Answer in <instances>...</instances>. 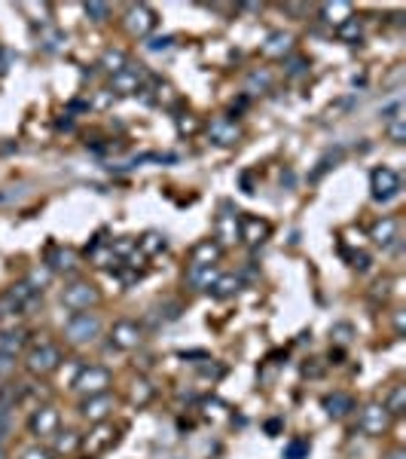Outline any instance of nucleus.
I'll use <instances>...</instances> for the list:
<instances>
[{
	"instance_id": "obj_12",
	"label": "nucleus",
	"mask_w": 406,
	"mask_h": 459,
	"mask_svg": "<svg viewBox=\"0 0 406 459\" xmlns=\"http://www.w3.org/2000/svg\"><path fill=\"white\" fill-rule=\"evenodd\" d=\"M214 230H217V239L220 245H232L239 242V211H232L229 205H223V211L217 214V224H214Z\"/></svg>"
},
{
	"instance_id": "obj_11",
	"label": "nucleus",
	"mask_w": 406,
	"mask_h": 459,
	"mask_svg": "<svg viewBox=\"0 0 406 459\" xmlns=\"http://www.w3.org/2000/svg\"><path fill=\"white\" fill-rule=\"evenodd\" d=\"M272 233V224L263 218H254V214H242L239 218V239L248 242L251 248H257V245H263L266 239H269Z\"/></svg>"
},
{
	"instance_id": "obj_47",
	"label": "nucleus",
	"mask_w": 406,
	"mask_h": 459,
	"mask_svg": "<svg viewBox=\"0 0 406 459\" xmlns=\"http://www.w3.org/2000/svg\"><path fill=\"white\" fill-rule=\"evenodd\" d=\"M6 67H10V58H6V52L0 49V74H6Z\"/></svg>"
},
{
	"instance_id": "obj_43",
	"label": "nucleus",
	"mask_w": 406,
	"mask_h": 459,
	"mask_svg": "<svg viewBox=\"0 0 406 459\" xmlns=\"http://www.w3.org/2000/svg\"><path fill=\"white\" fill-rule=\"evenodd\" d=\"M22 459H52V450H46V447H28L25 453H22Z\"/></svg>"
},
{
	"instance_id": "obj_31",
	"label": "nucleus",
	"mask_w": 406,
	"mask_h": 459,
	"mask_svg": "<svg viewBox=\"0 0 406 459\" xmlns=\"http://www.w3.org/2000/svg\"><path fill=\"white\" fill-rule=\"evenodd\" d=\"M269 86H272V74L269 71H254V74H248V80H244V89H248L251 95L266 92Z\"/></svg>"
},
{
	"instance_id": "obj_9",
	"label": "nucleus",
	"mask_w": 406,
	"mask_h": 459,
	"mask_svg": "<svg viewBox=\"0 0 406 459\" xmlns=\"http://www.w3.org/2000/svg\"><path fill=\"white\" fill-rule=\"evenodd\" d=\"M388 426H391V413L382 408V404H366L361 410V419H357V428H361L364 435H370V438L385 435Z\"/></svg>"
},
{
	"instance_id": "obj_15",
	"label": "nucleus",
	"mask_w": 406,
	"mask_h": 459,
	"mask_svg": "<svg viewBox=\"0 0 406 459\" xmlns=\"http://www.w3.org/2000/svg\"><path fill=\"white\" fill-rule=\"evenodd\" d=\"M220 257H223V245L217 239H202V242H196L193 255H189V264L193 266H214Z\"/></svg>"
},
{
	"instance_id": "obj_5",
	"label": "nucleus",
	"mask_w": 406,
	"mask_h": 459,
	"mask_svg": "<svg viewBox=\"0 0 406 459\" xmlns=\"http://www.w3.org/2000/svg\"><path fill=\"white\" fill-rule=\"evenodd\" d=\"M159 25V15L147 3H132L126 13V31L132 37H150Z\"/></svg>"
},
{
	"instance_id": "obj_30",
	"label": "nucleus",
	"mask_w": 406,
	"mask_h": 459,
	"mask_svg": "<svg viewBox=\"0 0 406 459\" xmlns=\"http://www.w3.org/2000/svg\"><path fill=\"white\" fill-rule=\"evenodd\" d=\"M126 65H128V56L122 49H107L101 56V67L104 71H110V74H119Z\"/></svg>"
},
{
	"instance_id": "obj_37",
	"label": "nucleus",
	"mask_w": 406,
	"mask_h": 459,
	"mask_svg": "<svg viewBox=\"0 0 406 459\" xmlns=\"http://www.w3.org/2000/svg\"><path fill=\"white\" fill-rule=\"evenodd\" d=\"M86 15H89L92 22H98V25H101V22L110 19V6H107V3H86Z\"/></svg>"
},
{
	"instance_id": "obj_48",
	"label": "nucleus",
	"mask_w": 406,
	"mask_h": 459,
	"mask_svg": "<svg viewBox=\"0 0 406 459\" xmlns=\"http://www.w3.org/2000/svg\"><path fill=\"white\" fill-rule=\"evenodd\" d=\"M385 459H406V453H403V450H391Z\"/></svg>"
},
{
	"instance_id": "obj_24",
	"label": "nucleus",
	"mask_w": 406,
	"mask_h": 459,
	"mask_svg": "<svg viewBox=\"0 0 406 459\" xmlns=\"http://www.w3.org/2000/svg\"><path fill=\"white\" fill-rule=\"evenodd\" d=\"M239 288H242L239 275H217V282L211 285V294L217 297V300H226V297L239 294Z\"/></svg>"
},
{
	"instance_id": "obj_21",
	"label": "nucleus",
	"mask_w": 406,
	"mask_h": 459,
	"mask_svg": "<svg viewBox=\"0 0 406 459\" xmlns=\"http://www.w3.org/2000/svg\"><path fill=\"white\" fill-rule=\"evenodd\" d=\"M6 297H10L12 306H15V309H19V316L37 303V291L31 288L28 282H19V285H12L10 291H6Z\"/></svg>"
},
{
	"instance_id": "obj_17",
	"label": "nucleus",
	"mask_w": 406,
	"mask_h": 459,
	"mask_svg": "<svg viewBox=\"0 0 406 459\" xmlns=\"http://www.w3.org/2000/svg\"><path fill=\"white\" fill-rule=\"evenodd\" d=\"M400 224H397V218H379L376 224H373V230H370V239L376 242V245H382V248H391V245L400 239Z\"/></svg>"
},
{
	"instance_id": "obj_8",
	"label": "nucleus",
	"mask_w": 406,
	"mask_h": 459,
	"mask_svg": "<svg viewBox=\"0 0 406 459\" xmlns=\"http://www.w3.org/2000/svg\"><path fill=\"white\" fill-rule=\"evenodd\" d=\"M141 340H144V328L137 325V321H132V319L113 321V328H110V343H113L117 349L132 352V349L141 346Z\"/></svg>"
},
{
	"instance_id": "obj_39",
	"label": "nucleus",
	"mask_w": 406,
	"mask_h": 459,
	"mask_svg": "<svg viewBox=\"0 0 406 459\" xmlns=\"http://www.w3.org/2000/svg\"><path fill=\"white\" fill-rule=\"evenodd\" d=\"M305 71H309V58H303V56L287 58V74L290 76H303Z\"/></svg>"
},
{
	"instance_id": "obj_29",
	"label": "nucleus",
	"mask_w": 406,
	"mask_h": 459,
	"mask_svg": "<svg viewBox=\"0 0 406 459\" xmlns=\"http://www.w3.org/2000/svg\"><path fill=\"white\" fill-rule=\"evenodd\" d=\"M391 417H403V410H406V386H394L391 389V395H388V401L382 404Z\"/></svg>"
},
{
	"instance_id": "obj_1",
	"label": "nucleus",
	"mask_w": 406,
	"mask_h": 459,
	"mask_svg": "<svg viewBox=\"0 0 406 459\" xmlns=\"http://www.w3.org/2000/svg\"><path fill=\"white\" fill-rule=\"evenodd\" d=\"M58 364H61V349L49 340L34 343L25 355V367H28V373H34V377H49L52 371H58Z\"/></svg>"
},
{
	"instance_id": "obj_49",
	"label": "nucleus",
	"mask_w": 406,
	"mask_h": 459,
	"mask_svg": "<svg viewBox=\"0 0 406 459\" xmlns=\"http://www.w3.org/2000/svg\"><path fill=\"white\" fill-rule=\"evenodd\" d=\"M0 355H6V334L0 331Z\"/></svg>"
},
{
	"instance_id": "obj_46",
	"label": "nucleus",
	"mask_w": 406,
	"mask_h": 459,
	"mask_svg": "<svg viewBox=\"0 0 406 459\" xmlns=\"http://www.w3.org/2000/svg\"><path fill=\"white\" fill-rule=\"evenodd\" d=\"M266 432H269V435H278V432H281V419H269V423H266Z\"/></svg>"
},
{
	"instance_id": "obj_10",
	"label": "nucleus",
	"mask_w": 406,
	"mask_h": 459,
	"mask_svg": "<svg viewBox=\"0 0 406 459\" xmlns=\"http://www.w3.org/2000/svg\"><path fill=\"white\" fill-rule=\"evenodd\" d=\"M58 426H61V417H58V410L52 408V404L37 408L28 419L31 435H37V438H52V435H58Z\"/></svg>"
},
{
	"instance_id": "obj_23",
	"label": "nucleus",
	"mask_w": 406,
	"mask_h": 459,
	"mask_svg": "<svg viewBox=\"0 0 406 459\" xmlns=\"http://www.w3.org/2000/svg\"><path fill=\"white\" fill-rule=\"evenodd\" d=\"M76 266V251L71 248H52L49 255V270L52 273H71Z\"/></svg>"
},
{
	"instance_id": "obj_25",
	"label": "nucleus",
	"mask_w": 406,
	"mask_h": 459,
	"mask_svg": "<svg viewBox=\"0 0 406 459\" xmlns=\"http://www.w3.org/2000/svg\"><path fill=\"white\" fill-rule=\"evenodd\" d=\"M153 395H156V389H153L144 377H137L132 382V395H128V401H132L135 408H147V404L153 401Z\"/></svg>"
},
{
	"instance_id": "obj_4",
	"label": "nucleus",
	"mask_w": 406,
	"mask_h": 459,
	"mask_svg": "<svg viewBox=\"0 0 406 459\" xmlns=\"http://www.w3.org/2000/svg\"><path fill=\"white\" fill-rule=\"evenodd\" d=\"M61 303H65L67 309H74V312H89L92 306L101 303V291H98L95 285H89V282H74V285L65 288Z\"/></svg>"
},
{
	"instance_id": "obj_34",
	"label": "nucleus",
	"mask_w": 406,
	"mask_h": 459,
	"mask_svg": "<svg viewBox=\"0 0 406 459\" xmlns=\"http://www.w3.org/2000/svg\"><path fill=\"white\" fill-rule=\"evenodd\" d=\"M330 337H333L336 346H348L351 337H355V328H351L348 321H339V325H333V328H330Z\"/></svg>"
},
{
	"instance_id": "obj_44",
	"label": "nucleus",
	"mask_w": 406,
	"mask_h": 459,
	"mask_svg": "<svg viewBox=\"0 0 406 459\" xmlns=\"http://www.w3.org/2000/svg\"><path fill=\"white\" fill-rule=\"evenodd\" d=\"M351 266L364 273L366 266H370V255H364V251H357V255H351Z\"/></svg>"
},
{
	"instance_id": "obj_7",
	"label": "nucleus",
	"mask_w": 406,
	"mask_h": 459,
	"mask_svg": "<svg viewBox=\"0 0 406 459\" xmlns=\"http://www.w3.org/2000/svg\"><path fill=\"white\" fill-rule=\"evenodd\" d=\"M370 190H373V199H376V202H388V199H394L397 190H400V175H397L394 168H388V166L373 168Z\"/></svg>"
},
{
	"instance_id": "obj_38",
	"label": "nucleus",
	"mask_w": 406,
	"mask_h": 459,
	"mask_svg": "<svg viewBox=\"0 0 406 459\" xmlns=\"http://www.w3.org/2000/svg\"><path fill=\"white\" fill-rule=\"evenodd\" d=\"M144 46H147V52H168L174 46V37H150Z\"/></svg>"
},
{
	"instance_id": "obj_33",
	"label": "nucleus",
	"mask_w": 406,
	"mask_h": 459,
	"mask_svg": "<svg viewBox=\"0 0 406 459\" xmlns=\"http://www.w3.org/2000/svg\"><path fill=\"white\" fill-rule=\"evenodd\" d=\"M385 132H388V138H391L394 144H403L406 141V117H403V113L385 122Z\"/></svg>"
},
{
	"instance_id": "obj_41",
	"label": "nucleus",
	"mask_w": 406,
	"mask_h": 459,
	"mask_svg": "<svg viewBox=\"0 0 406 459\" xmlns=\"http://www.w3.org/2000/svg\"><path fill=\"white\" fill-rule=\"evenodd\" d=\"M113 102H117V95H113L110 89H101V92L95 95V102H92V104H95L98 111H107V107H113Z\"/></svg>"
},
{
	"instance_id": "obj_40",
	"label": "nucleus",
	"mask_w": 406,
	"mask_h": 459,
	"mask_svg": "<svg viewBox=\"0 0 406 459\" xmlns=\"http://www.w3.org/2000/svg\"><path fill=\"white\" fill-rule=\"evenodd\" d=\"M22 343H25V334H22V331H10V334H6V358L15 355V352L22 349Z\"/></svg>"
},
{
	"instance_id": "obj_32",
	"label": "nucleus",
	"mask_w": 406,
	"mask_h": 459,
	"mask_svg": "<svg viewBox=\"0 0 406 459\" xmlns=\"http://www.w3.org/2000/svg\"><path fill=\"white\" fill-rule=\"evenodd\" d=\"M174 122H178V132H180V135H187V138L202 132V120L193 117V113H180V117L174 120Z\"/></svg>"
},
{
	"instance_id": "obj_22",
	"label": "nucleus",
	"mask_w": 406,
	"mask_h": 459,
	"mask_svg": "<svg viewBox=\"0 0 406 459\" xmlns=\"http://www.w3.org/2000/svg\"><path fill=\"white\" fill-rule=\"evenodd\" d=\"M217 266H189L187 273V282L193 285L196 291H211V285L217 282Z\"/></svg>"
},
{
	"instance_id": "obj_35",
	"label": "nucleus",
	"mask_w": 406,
	"mask_h": 459,
	"mask_svg": "<svg viewBox=\"0 0 406 459\" xmlns=\"http://www.w3.org/2000/svg\"><path fill=\"white\" fill-rule=\"evenodd\" d=\"M285 459H309V441L296 438L285 447Z\"/></svg>"
},
{
	"instance_id": "obj_3",
	"label": "nucleus",
	"mask_w": 406,
	"mask_h": 459,
	"mask_svg": "<svg viewBox=\"0 0 406 459\" xmlns=\"http://www.w3.org/2000/svg\"><path fill=\"white\" fill-rule=\"evenodd\" d=\"M98 334H101V319L95 312H74L65 325V337L71 343H76V346L80 343H92Z\"/></svg>"
},
{
	"instance_id": "obj_26",
	"label": "nucleus",
	"mask_w": 406,
	"mask_h": 459,
	"mask_svg": "<svg viewBox=\"0 0 406 459\" xmlns=\"http://www.w3.org/2000/svg\"><path fill=\"white\" fill-rule=\"evenodd\" d=\"M80 447H83V435H76V432H61V435H56V453L74 456Z\"/></svg>"
},
{
	"instance_id": "obj_50",
	"label": "nucleus",
	"mask_w": 406,
	"mask_h": 459,
	"mask_svg": "<svg viewBox=\"0 0 406 459\" xmlns=\"http://www.w3.org/2000/svg\"><path fill=\"white\" fill-rule=\"evenodd\" d=\"M0 459H6V456H3V450H0Z\"/></svg>"
},
{
	"instance_id": "obj_18",
	"label": "nucleus",
	"mask_w": 406,
	"mask_h": 459,
	"mask_svg": "<svg viewBox=\"0 0 406 459\" xmlns=\"http://www.w3.org/2000/svg\"><path fill=\"white\" fill-rule=\"evenodd\" d=\"M113 441H117V432H113V426L98 423L95 432H89V438H83V447H86L92 456H98V453H104V450L110 447Z\"/></svg>"
},
{
	"instance_id": "obj_28",
	"label": "nucleus",
	"mask_w": 406,
	"mask_h": 459,
	"mask_svg": "<svg viewBox=\"0 0 406 459\" xmlns=\"http://www.w3.org/2000/svg\"><path fill=\"white\" fill-rule=\"evenodd\" d=\"M336 37H339L342 43H357V40H361V37H364V28H361V22H357V15H351L346 25L336 28Z\"/></svg>"
},
{
	"instance_id": "obj_13",
	"label": "nucleus",
	"mask_w": 406,
	"mask_h": 459,
	"mask_svg": "<svg viewBox=\"0 0 406 459\" xmlns=\"http://www.w3.org/2000/svg\"><path fill=\"white\" fill-rule=\"evenodd\" d=\"M208 135H211L214 144H220V147H232V144L242 138V129L235 126L229 117H217V120H211Z\"/></svg>"
},
{
	"instance_id": "obj_36",
	"label": "nucleus",
	"mask_w": 406,
	"mask_h": 459,
	"mask_svg": "<svg viewBox=\"0 0 406 459\" xmlns=\"http://www.w3.org/2000/svg\"><path fill=\"white\" fill-rule=\"evenodd\" d=\"M10 417H12L10 398H0V444H3L6 435H10Z\"/></svg>"
},
{
	"instance_id": "obj_45",
	"label": "nucleus",
	"mask_w": 406,
	"mask_h": 459,
	"mask_svg": "<svg viewBox=\"0 0 406 459\" xmlns=\"http://www.w3.org/2000/svg\"><path fill=\"white\" fill-rule=\"evenodd\" d=\"M394 331L397 334L406 331V312H394Z\"/></svg>"
},
{
	"instance_id": "obj_16",
	"label": "nucleus",
	"mask_w": 406,
	"mask_h": 459,
	"mask_svg": "<svg viewBox=\"0 0 406 459\" xmlns=\"http://www.w3.org/2000/svg\"><path fill=\"white\" fill-rule=\"evenodd\" d=\"M110 410H113V398L110 395H92L86 398V401L80 404V413L86 419H92V423H104L107 417H110Z\"/></svg>"
},
{
	"instance_id": "obj_20",
	"label": "nucleus",
	"mask_w": 406,
	"mask_h": 459,
	"mask_svg": "<svg viewBox=\"0 0 406 459\" xmlns=\"http://www.w3.org/2000/svg\"><path fill=\"white\" fill-rule=\"evenodd\" d=\"M351 15H355L351 13V3H342V0H336V3H321V19H324L327 25H333V28L346 25Z\"/></svg>"
},
{
	"instance_id": "obj_27",
	"label": "nucleus",
	"mask_w": 406,
	"mask_h": 459,
	"mask_svg": "<svg viewBox=\"0 0 406 459\" xmlns=\"http://www.w3.org/2000/svg\"><path fill=\"white\" fill-rule=\"evenodd\" d=\"M137 251H141L144 257L159 255V251H165V236L162 233H144L141 239H137Z\"/></svg>"
},
{
	"instance_id": "obj_19",
	"label": "nucleus",
	"mask_w": 406,
	"mask_h": 459,
	"mask_svg": "<svg viewBox=\"0 0 406 459\" xmlns=\"http://www.w3.org/2000/svg\"><path fill=\"white\" fill-rule=\"evenodd\" d=\"M324 410L330 419H342L355 410V398L348 392H330V395H324Z\"/></svg>"
},
{
	"instance_id": "obj_14",
	"label": "nucleus",
	"mask_w": 406,
	"mask_h": 459,
	"mask_svg": "<svg viewBox=\"0 0 406 459\" xmlns=\"http://www.w3.org/2000/svg\"><path fill=\"white\" fill-rule=\"evenodd\" d=\"M260 52H263V58H290V52H294V34L275 31V34H269V40L260 46Z\"/></svg>"
},
{
	"instance_id": "obj_2",
	"label": "nucleus",
	"mask_w": 406,
	"mask_h": 459,
	"mask_svg": "<svg viewBox=\"0 0 406 459\" xmlns=\"http://www.w3.org/2000/svg\"><path fill=\"white\" fill-rule=\"evenodd\" d=\"M110 386H113V373L107 371V367H101V364H86V367H80V373H76V380H74V389H80V392L86 395V398L104 395Z\"/></svg>"
},
{
	"instance_id": "obj_42",
	"label": "nucleus",
	"mask_w": 406,
	"mask_h": 459,
	"mask_svg": "<svg viewBox=\"0 0 406 459\" xmlns=\"http://www.w3.org/2000/svg\"><path fill=\"white\" fill-rule=\"evenodd\" d=\"M156 92H159V95H156V98H159V104H171L174 98H178V95H174V89L168 86V83H159V89H156Z\"/></svg>"
},
{
	"instance_id": "obj_6",
	"label": "nucleus",
	"mask_w": 406,
	"mask_h": 459,
	"mask_svg": "<svg viewBox=\"0 0 406 459\" xmlns=\"http://www.w3.org/2000/svg\"><path fill=\"white\" fill-rule=\"evenodd\" d=\"M144 83H147V71L141 65H126L119 74H113L110 92L113 95H137V92H144Z\"/></svg>"
}]
</instances>
